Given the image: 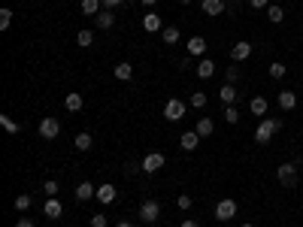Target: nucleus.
Segmentation results:
<instances>
[{"mask_svg": "<svg viewBox=\"0 0 303 227\" xmlns=\"http://www.w3.org/2000/svg\"><path fill=\"white\" fill-rule=\"evenodd\" d=\"M282 127H285L282 118H261V124H258V130H255V140H258L261 146H267V143L273 140V133H279Z\"/></svg>", "mask_w": 303, "mask_h": 227, "instance_id": "1", "label": "nucleus"}, {"mask_svg": "<svg viewBox=\"0 0 303 227\" xmlns=\"http://www.w3.org/2000/svg\"><path fill=\"white\" fill-rule=\"evenodd\" d=\"M234 215H237V200H234V197H225V200H219V206H215V218H219L222 224H228Z\"/></svg>", "mask_w": 303, "mask_h": 227, "instance_id": "3", "label": "nucleus"}, {"mask_svg": "<svg viewBox=\"0 0 303 227\" xmlns=\"http://www.w3.org/2000/svg\"><path fill=\"white\" fill-rule=\"evenodd\" d=\"M9 24H12V9L3 6V9H0V30H6Z\"/></svg>", "mask_w": 303, "mask_h": 227, "instance_id": "34", "label": "nucleus"}, {"mask_svg": "<svg viewBox=\"0 0 303 227\" xmlns=\"http://www.w3.org/2000/svg\"><path fill=\"white\" fill-rule=\"evenodd\" d=\"M73 143H76V149H79V152H88L94 140H91V133H85V130H82V133H76V140H73Z\"/></svg>", "mask_w": 303, "mask_h": 227, "instance_id": "26", "label": "nucleus"}, {"mask_svg": "<svg viewBox=\"0 0 303 227\" xmlns=\"http://www.w3.org/2000/svg\"><path fill=\"white\" fill-rule=\"evenodd\" d=\"M179 227H200V224H197L194 218H185V221H182V224H179Z\"/></svg>", "mask_w": 303, "mask_h": 227, "instance_id": "42", "label": "nucleus"}, {"mask_svg": "<svg viewBox=\"0 0 303 227\" xmlns=\"http://www.w3.org/2000/svg\"><path fill=\"white\" fill-rule=\"evenodd\" d=\"M249 109H252L255 115H267V109H270V103H267L264 97H252V103H249Z\"/></svg>", "mask_w": 303, "mask_h": 227, "instance_id": "23", "label": "nucleus"}, {"mask_svg": "<svg viewBox=\"0 0 303 227\" xmlns=\"http://www.w3.org/2000/svg\"><path fill=\"white\" fill-rule=\"evenodd\" d=\"M203 12L212 15V18L222 15V12H225V0H203Z\"/></svg>", "mask_w": 303, "mask_h": 227, "instance_id": "20", "label": "nucleus"}, {"mask_svg": "<svg viewBox=\"0 0 303 227\" xmlns=\"http://www.w3.org/2000/svg\"><path fill=\"white\" fill-rule=\"evenodd\" d=\"M164 42H167V46H176V42H179V27H173V24L164 27Z\"/></svg>", "mask_w": 303, "mask_h": 227, "instance_id": "30", "label": "nucleus"}, {"mask_svg": "<svg viewBox=\"0 0 303 227\" xmlns=\"http://www.w3.org/2000/svg\"><path fill=\"white\" fill-rule=\"evenodd\" d=\"M158 218H161V203H158V200H146V203L140 206V221L155 224Z\"/></svg>", "mask_w": 303, "mask_h": 227, "instance_id": "4", "label": "nucleus"}, {"mask_svg": "<svg viewBox=\"0 0 303 227\" xmlns=\"http://www.w3.org/2000/svg\"><path fill=\"white\" fill-rule=\"evenodd\" d=\"M42 212H46V218H52V221H55V218H61L64 206H61L55 197H49V200H46V206H42Z\"/></svg>", "mask_w": 303, "mask_h": 227, "instance_id": "16", "label": "nucleus"}, {"mask_svg": "<svg viewBox=\"0 0 303 227\" xmlns=\"http://www.w3.org/2000/svg\"><path fill=\"white\" fill-rule=\"evenodd\" d=\"M124 0H103V9H115V6H121Z\"/></svg>", "mask_w": 303, "mask_h": 227, "instance_id": "40", "label": "nucleus"}, {"mask_svg": "<svg viewBox=\"0 0 303 227\" xmlns=\"http://www.w3.org/2000/svg\"><path fill=\"white\" fill-rule=\"evenodd\" d=\"M276 103L282 106V112H291V109L297 106V94H294V91H279V97H276Z\"/></svg>", "mask_w": 303, "mask_h": 227, "instance_id": "12", "label": "nucleus"}, {"mask_svg": "<svg viewBox=\"0 0 303 227\" xmlns=\"http://www.w3.org/2000/svg\"><path fill=\"white\" fill-rule=\"evenodd\" d=\"M161 27H164V21H161L158 12H146V15H143V30L155 33V30H161Z\"/></svg>", "mask_w": 303, "mask_h": 227, "instance_id": "11", "label": "nucleus"}, {"mask_svg": "<svg viewBox=\"0 0 303 227\" xmlns=\"http://www.w3.org/2000/svg\"><path fill=\"white\" fill-rule=\"evenodd\" d=\"M36 130H39V137H42V140H55V137L61 133V121H58V118H42Z\"/></svg>", "mask_w": 303, "mask_h": 227, "instance_id": "6", "label": "nucleus"}, {"mask_svg": "<svg viewBox=\"0 0 303 227\" xmlns=\"http://www.w3.org/2000/svg\"><path fill=\"white\" fill-rule=\"evenodd\" d=\"M100 9H103V0H82V12H85V15H91V18H94Z\"/></svg>", "mask_w": 303, "mask_h": 227, "instance_id": "24", "label": "nucleus"}, {"mask_svg": "<svg viewBox=\"0 0 303 227\" xmlns=\"http://www.w3.org/2000/svg\"><path fill=\"white\" fill-rule=\"evenodd\" d=\"M225 121H228V124H237V121H240V109H237V106H228V109H225Z\"/></svg>", "mask_w": 303, "mask_h": 227, "instance_id": "36", "label": "nucleus"}, {"mask_svg": "<svg viewBox=\"0 0 303 227\" xmlns=\"http://www.w3.org/2000/svg\"><path fill=\"white\" fill-rule=\"evenodd\" d=\"M185 112H188V106L182 100H167L164 103V118L167 121H179V118H185Z\"/></svg>", "mask_w": 303, "mask_h": 227, "instance_id": "5", "label": "nucleus"}, {"mask_svg": "<svg viewBox=\"0 0 303 227\" xmlns=\"http://www.w3.org/2000/svg\"><path fill=\"white\" fill-rule=\"evenodd\" d=\"M231 58H234V64H240V61H249V58H252V42H234V49H231Z\"/></svg>", "mask_w": 303, "mask_h": 227, "instance_id": "8", "label": "nucleus"}, {"mask_svg": "<svg viewBox=\"0 0 303 227\" xmlns=\"http://www.w3.org/2000/svg\"><path fill=\"white\" fill-rule=\"evenodd\" d=\"M161 167H164V155H161V152H149V155L143 158V164H140L143 173H158Z\"/></svg>", "mask_w": 303, "mask_h": 227, "instance_id": "7", "label": "nucleus"}, {"mask_svg": "<svg viewBox=\"0 0 303 227\" xmlns=\"http://www.w3.org/2000/svg\"><path fill=\"white\" fill-rule=\"evenodd\" d=\"M140 3H143V6H155L158 0H140Z\"/></svg>", "mask_w": 303, "mask_h": 227, "instance_id": "43", "label": "nucleus"}, {"mask_svg": "<svg viewBox=\"0 0 303 227\" xmlns=\"http://www.w3.org/2000/svg\"><path fill=\"white\" fill-rule=\"evenodd\" d=\"M115 197H118V191H115V185H97V200L103 203V206H109V203H115Z\"/></svg>", "mask_w": 303, "mask_h": 227, "instance_id": "9", "label": "nucleus"}, {"mask_svg": "<svg viewBox=\"0 0 303 227\" xmlns=\"http://www.w3.org/2000/svg\"><path fill=\"white\" fill-rule=\"evenodd\" d=\"M91 227H106V215H91Z\"/></svg>", "mask_w": 303, "mask_h": 227, "instance_id": "37", "label": "nucleus"}, {"mask_svg": "<svg viewBox=\"0 0 303 227\" xmlns=\"http://www.w3.org/2000/svg\"><path fill=\"white\" fill-rule=\"evenodd\" d=\"M64 106H67V112H79V109L85 106V100H82V94H76V91H70V94L64 97Z\"/></svg>", "mask_w": 303, "mask_h": 227, "instance_id": "15", "label": "nucleus"}, {"mask_svg": "<svg viewBox=\"0 0 303 227\" xmlns=\"http://www.w3.org/2000/svg\"><path fill=\"white\" fill-rule=\"evenodd\" d=\"M243 227H255V224H243Z\"/></svg>", "mask_w": 303, "mask_h": 227, "instance_id": "46", "label": "nucleus"}, {"mask_svg": "<svg viewBox=\"0 0 303 227\" xmlns=\"http://www.w3.org/2000/svg\"><path fill=\"white\" fill-rule=\"evenodd\" d=\"M115 227H134V224H131V221H121V224H115Z\"/></svg>", "mask_w": 303, "mask_h": 227, "instance_id": "44", "label": "nucleus"}, {"mask_svg": "<svg viewBox=\"0 0 303 227\" xmlns=\"http://www.w3.org/2000/svg\"><path fill=\"white\" fill-rule=\"evenodd\" d=\"M276 179H279L285 188H297V164H279Z\"/></svg>", "mask_w": 303, "mask_h": 227, "instance_id": "2", "label": "nucleus"}, {"mask_svg": "<svg viewBox=\"0 0 303 227\" xmlns=\"http://www.w3.org/2000/svg\"><path fill=\"white\" fill-rule=\"evenodd\" d=\"M131 76H134V67H131V64H115V79H118V82H127Z\"/></svg>", "mask_w": 303, "mask_h": 227, "instance_id": "25", "label": "nucleus"}, {"mask_svg": "<svg viewBox=\"0 0 303 227\" xmlns=\"http://www.w3.org/2000/svg\"><path fill=\"white\" fill-rule=\"evenodd\" d=\"M200 140H203V137H200V133H197V130H185V133H182V137H179V146H182V149H185V152H194V149H197V143H200Z\"/></svg>", "mask_w": 303, "mask_h": 227, "instance_id": "10", "label": "nucleus"}, {"mask_svg": "<svg viewBox=\"0 0 303 227\" xmlns=\"http://www.w3.org/2000/svg\"><path fill=\"white\" fill-rule=\"evenodd\" d=\"M76 42H79L82 49H91V46H94V33H91V30H79V33H76Z\"/></svg>", "mask_w": 303, "mask_h": 227, "instance_id": "27", "label": "nucleus"}, {"mask_svg": "<svg viewBox=\"0 0 303 227\" xmlns=\"http://www.w3.org/2000/svg\"><path fill=\"white\" fill-rule=\"evenodd\" d=\"M30 203H33V200H30V194H18L12 206H15V212H27V209H30Z\"/></svg>", "mask_w": 303, "mask_h": 227, "instance_id": "29", "label": "nucleus"}, {"mask_svg": "<svg viewBox=\"0 0 303 227\" xmlns=\"http://www.w3.org/2000/svg\"><path fill=\"white\" fill-rule=\"evenodd\" d=\"M222 227H231V224H222Z\"/></svg>", "mask_w": 303, "mask_h": 227, "instance_id": "47", "label": "nucleus"}, {"mask_svg": "<svg viewBox=\"0 0 303 227\" xmlns=\"http://www.w3.org/2000/svg\"><path fill=\"white\" fill-rule=\"evenodd\" d=\"M212 73H215V64H212L209 58H203V61L197 64V76H200V79H209Z\"/></svg>", "mask_w": 303, "mask_h": 227, "instance_id": "22", "label": "nucleus"}, {"mask_svg": "<svg viewBox=\"0 0 303 227\" xmlns=\"http://www.w3.org/2000/svg\"><path fill=\"white\" fill-rule=\"evenodd\" d=\"M237 94H240V91H237V85H228V82H225V85H222V91H219V97H222L228 106H234V103H237Z\"/></svg>", "mask_w": 303, "mask_h": 227, "instance_id": "18", "label": "nucleus"}, {"mask_svg": "<svg viewBox=\"0 0 303 227\" xmlns=\"http://www.w3.org/2000/svg\"><path fill=\"white\" fill-rule=\"evenodd\" d=\"M191 106H194V109H203V106H206V94H203V91H194V94H191Z\"/></svg>", "mask_w": 303, "mask_h": 227, "instance_id": "35", "label": "nucleus"}, {"mask_svg": "<svg viewBox=\"0 0 303 227\" xmlns=\"http://www.w3.org/2000/svg\"><path fill=\"white\" fill-rule=\"evenodd\" d=\"M203 52H206V39H203V36H191V39H188V55L200 58Z\"/></svg>", "mask_w": 303, "mask_h": 227, "instance_id": "17", "label": "nucleus"}, {"mask_svg": "<svg viewBox=\"0 0 303 227\" xmlns=\"http://www.w3.org/2000/svg\"><path fill=\"white\" fill-rule=\"evenodd\" d=\"M94 24H97V27H103V30H109V27L115 24V15H112V9H100V12L94 15Z\"/></svg>", "mask_w": 303, "mask_h": 227, "instance_id": "14", "label": "nucleus"}, {"mask_svg": "<svg viewBox=\"0 0 303 227\" xmlns=\"http://www.w3.org/2000/svg\"><path fill=\"white\" fill-rule=\"evenodd\" d=\"M249 6H252V9H267L270 0H249Z\"/></svg>", "mask_w": 303, "mask_h": 227, "instance_id": "39", "label": "nucleus"}, {"mask_svg": "<svg viewBox=\"0 0 303 227\" xmlns=\"http://www.w3.org/2000/svg\"><path fill=\"white\" fill-rule=\"evenodd\" d=\"M58 191H61V185H58L55 179H46V182H42V194H49V197H55Z\"/></svg>", "mask_w": 303, "mask_h": 227, "instance_id": "33", "label": "nucleus"}, {"mask_svg": "<svg viewBox=\"0 0 303 227\" xmlns=\"http://www.w3.org/2000/svg\"><path fill=\"white\" fill-rule=\"evenodd\" d=\"M0 127H3L6 133H18V130H21V124H18V121H12L9 115H0Z\"/></svg>", "mask_w": 303, "mask_h": 227, "instance_id": "28", "label": "nucleus"}, {"mask_svg": "<svg viewBox=\"0 0 303 227\" xmlns=\"http://www.w3.org/2000/svg\"><path fill=\"white\" fill-rule=\"evenodd\" d=\"M225 82H228V85H237V82H240V67H237V64L225 70Z\"/></svg>", "mask_w": 303, "mask_h": 227, "instance_id": "31", "label": "nucleus"}, {"mask_svg": "<svg viewBox=\"0 0 303 227\" xmlns=\"http://www.w3.org/2000/svg\"><path fill=\"white\" fill-rule=\"evenodd\" d=\"M194 130H197L200 137H212V133H215V121H212V118H200Z\"/></svg>", "mask_w": 303, "mask_h": 227, "instance_id": "21", "label": "nucleus"}, {"mask_svg": "<svg viewBox=\"0 0 303 227\" xmlns=\"http://www.w3.org/2000/svg\"><path fill=\"white\" fill-rule=\"evenodd\" d=\"M91 197H97V188H94L91 182H79V185H76V200L85 203V200H91Z\"/></svg>", "mask_w": 303, "mask_h": 227, "instance_id": "13", "label": "nucleus"}, {"mask_svg": "<svg viewBox=\"0 0 303 227\" xmlns=\"http://www.w3.org/2000/svg\"><path fill=\"white\" fill-rule=\"evenodd\" d=\"M267 18H270L273 24H282V21H285V9H282L279 3H270V6H267Z\"/></svg>", "mask_w": 303, "mask_h": 227, "instance_id": "19", "label": "nucleus"}, {"mask_svg": "<svg viewBox=\"0 0 303 227\" xmlns=\"http://www.w3.org/2000/svg\"><path fill=\"white\" fill-rule=\"evenodd\" d=\"M270 76H273V79H285V64H282V61H273V64H270Z\"/></svg>", "mask_w": 303, "mask_h": 227, "instance_id": "32", "label": "nucleus"}, {"mask_svg": "<svg viewBox=\"0 0 303 227\" xmlns=\"http://www.w3.org/2000/svg\"><path fill=\"white\" fill-rule=\"evenodd\" d=\"M15 227H36V224H33L30 218H18V221H15Z\"/></svg>", "mask_w": 303, "mask_h": 227, "instance_id": "41", "label": "nucleus"}, {"mask_svg": "<svg viewBox=\"0 0 303 227\" xmlns=\"http://www.w3.org/2000/svg\"><path fill=\"white\" fill-rule=\"evenodd\" d=\"M182 3H185V6H188V3H191V0H182Z\"/></svg>", "mask_w": 303, "mask_h": 227, "instance_id": "45", "label": "nucleus"}, {"mask_svg": "<svg viewBox=\"0 0 303 227\" xmlns=\"http://www.w3.org/2000/svg\"><path fill=\"white\" fill-rule=\"evenodd\" d=\"M176 203H179V209H191V197H188V194H182Z\"/></svg>", "mask_w": 303, "mask_h": 227, "instance_id": "38", "label": "nucleus"}]
</instances>
